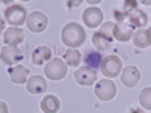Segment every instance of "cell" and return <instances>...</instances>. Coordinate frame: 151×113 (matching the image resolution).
Listing matches in <instances>:
<instances>
[{
  "label": "cell",
  "mask_w": 151,
  "mask_h": 113,
  "mask_svg": "<svg viewBox=\"0 0 151 113\" xmlns=\"http://www.w3.org/2000/svg\"><path fill=\"white\" fill-rule=\"evenodd\" d=\"M92 44L95 45L97 50H100V51H104V50H107V48L110 47V41L107 39V38H104L100 32L94 33V36H92Z\"/></svg>",
  "instance_id": "obj_21"
},
{
  "label": "cell",
  "mask_w": 151,
  "mask_h": 113,
  "mask_svg": "<svg viewBox=\"0 0 151 113\" xmlns=\"http://www.w3.org/2000/svg\"><path fill=\"white\" fill-rule=\"evenodd\" d=\"M144 113H145V112H144Z\"/></svg>",
  "instance_id": "obj_30"
},
{
  "label": "cell",
  "mask_w": 151,
  "mask_h": 113,
  "mask_svg": "<svg viewBox=\"0 0 151 113\" xmlns=\"http://www.w3.org/2000/svg\"><path fill=\"white\" fill-rule=\"evenodd\" d=\"M9 77L12 83H17V84H23V83H27L29 79V69L24 68L23 65H15L9 69Z\"/></svg>",
  "instance_id": "obj_15"
},
{
  "label": "cell",
  "mask_w": 151,
  "mask_h": 113,
  "mask_svg": "<svg viewBox=\"0 0 151 113\" xmlns=\"http://www.w3.org/2000/svg\"><path fill=\"white\" fill-rule=\"evenodd\" d=\"M26 24H27V27H29L30 32L41 33V32L45 30L47 24H48V20H47L45 14H42V12H40V11H35V12H32V14L27 17Z\"/></svg>",
  "instance_id": "obj_6"
},
{
  "label": "cell",
  "mask_w": 151,
  "mask_h": 113,
  "mask_svg": "<svg viewBox=\"0 0 151 113\" xmlns=\"http://www.w3.org/2000/svg\"><path fill=\"white\" fill-rule=\"evenodd\" d=\"M95 95L101 101H110L116 95V84L110 79H104L95 84Z\"/></svg>",
  "instance_id": "obj_5"
},
{
  "label": "cell",
  "mask_w": 151,
  "mask_h": 113,
  "mask_svg": "<svg viewBox=\"0 0 151 113\" xmlns=\"http://www.w3.org/2000/svg\"><path fill=\"white\" fill-rule=\"evenodd\" d=\"M52 60V50H50L48 47L45 45H40V47H36L33 50V53H32V62L35 65L38 67H42L45 65L47 62Z\"/></svg>",
  "instance_id": "obj_12"
},
{
  "label": "cell",
  "mask_w": 151,
  "mask_h": 113,
  "mask_svg": "<svg viewBox=\"0 0 151 113\" xmlns=\"http://www.w3.org/2000/svg\"><path fill=\"white\" fill-rule=\"evenodd\" d=\"M27 17L26 8L21 5H11L5 11V18L11 26H21L24 21H27Z\"/></svg>",
  "instance_id": "obj_3"
},
{
  "label": "cell",
  "mask_w": 151,
  "mask_h": 113,
  "mask_svg": "<svg viewBox=\"0 0 151 113\" xmlns=\"http://www.w3.org/2000/svg\"><path fill=\"white\" fill-rule=\"evenodd\" d=\"M85 65L86 67H89V68H98V67H101V62H103V56L101 53H98V51H94V50H88V51L85 53Z\"/></svg>",
  "instance_id": "obj_19"
},
{
  "label": "cell",
  "mask_w": 151,
  "mask_h": 113,
  "mask_svg": "<svg viewBox=\"0 0 151 113\" xmlns=\"http://www.w3.org/2000/svg\"><path fill=\"white\" fill-rule=\"evenodd\" d=\"M133 44L136 48H147L151 45V32L150 29H137L133 33Z\"/></svg>",
  "instance_id": "obj_14"
},
{
  "label": "cell",
  "mask_w": 151,
  "mask_h": 113,
  "mask_svg": "<svg viewBox=\"0 0 151 113\" xmlns=\"http://www.w3.org/2000/svg\"><path fill=\"white\" fill-rule=\"evenodd\" d=\"M129 21H130V26L132 27H144L145 24L148 23V17L144 11L141 9H134L129 14Z\"/></svg>",
  "instance_id": "obj_18"
},
{
  "label": "cell",
  "mask_w": 151,
  "mask_h": 113,
  "mask_svg": "<svg viewBox=\"0 0 151 113\" xmlns=\"http://www.w3.org/2000/svg\"><path fill=\"white\" fill-rule=\"evenodd\" d=\"M3 41L8 45L17 47L18 44H21L24 41V32L20 27H11L6 29V32H3Z\"/></svg>",
  "instance_id": "obj_11"
},
{
  "label": "cell",
  "mask_w": 151,
  "mask_h": 113,
  "mask_svg": "<svg viewBox=\"0 0 151 113\" xmlns=\"http://www.w3.org/2000/svg\"><path fill=\"white\" fill-rule=\"evenodd\" d=\"M41 109L44 113H58L60 109V101L55 95H47L41 101Z\"/></svg>",
  "instance_id": "obj_17"
},
{
  "label": "cell",
  "mask_w": 151,
  "mask_h": 113,
  "mask_svg": "<svg viewBox=\"0 0 151 113\" xmlns=\"http://www.w3.org/2000/svg\"><path fill=\"white\" fill-rule=\"evenodd\" d=\"M80 59H82V56H80V53H79V50H74V48L67 50V53L64 54L65 64L70 65V67H77L79 62H80Z\"/></svg>",
  "instance_id": "obj_20"
},
{
  "label": "cell",
  "mask_w": 151,
  "mask_h": 113,
  "mask_svg": "<svg viewBox=\"0 0 151 113\" xmlns=\"http://www.w3.org/2000/svg\"><path fill=\"white\" fill-rule=\"evenodd\" d=\"M26 89L33 95H40L44 91H47V82H45L44 77H41V75H33V77H30L27 80Z\"/></svg>",
  "instance_id": "obj_13"
},
{
  "label": "cell",
  "mask_w": 151,
  "mask_h": 113,
  "mask_svg": "<svg viewBox=\"0 0 151 113\" xmlns=\"http://www.w3.org/2000/svg\"><path fill=\"white\" fill-rule=\"evenodd\" d=\"M139 80H141V71L136 67H127L121 74V82L127 87L136 86L137 83H139Z\"/></svg>",
  "instance_id": "obj_10"
},
{
  "label": "cell",
  "mask_w": 151,
  "mask_h": 113,
  "mask_svg": "<svg viewBox=\"0 0 151 113\" xmlns=\"http://www.w3.org/2000/svg\"><path fill=\"white\" fill-rule=\"evenodd\" d=\"M2 113H8V107L5 103H2Z\"/></svg>",
  "instance_id": "obj_28"
},
{
  "label": "cell",
  "mask_w": 151,
  "mask_h": 113,
  "mask_svg": "<svg viewBox=\"0 0 151 113\" xmlns=\"http://www.w3.org/2000/svg\"><path fill=\"white\" fill-rule=\"evenodd\" d=\"M44 72L48 79L52 80H62L67 75V64L65 60H62L59 57H55L50 62H47L44 67Z\"/></svg>",
  "instance_id": "obj_2"
},
{
  "label": "cell",
  "mask_w": 151,
  "mask_h": 113,
  "mask_svg": "<svg viewBox=\"0 0 151 113\" xmlns=\"http://www.w3.org/2000/svg\"><path fill=\"white\" fill-rule=\"evenodd\" d=\"M101 71L103 75L107 79H113V77H118L121 69H122V62L118 56H106L101 62Z\"/></svg>",
  "instance_id": "obj_4"
},
{
  "label": "cell",
  "mask_w": 151,
  "mask_h": 113,
  "mask_svg": "<svg viewBox=\"0 0 151 113\" xmlns=\"http://www.w3.org/2000/svg\"><path fill=\"white\" fill-rule=\"evenodd\" d=\"M2 60L6 65H17L18 62L23 59V51L18 47H12V45H6L2 48Z\"/></svg>",
  "instance_id": "obj_8"
},
{
  "label": "cell",
  "mask_w": 151,
  "mask_h": 113,
  "mask_svg": "<svg viewBox=\"0 0 151 113\" xmlns=\"http://www.w3.org/2000/svg\"><path fill=\"white\" fill-rule=\"evenodd\" d=\"M85 39H86L85 29L77 23H68L62 29V42L71 48L80 47L85 42Z\"/></svg>",
  "instance_id": "obj_1"
},
{
  "label": "cell",
  "mask_w": 151,
  "mask_h": 113,
  "mask_svg": "<svg viewBox=\"0 0 151 113\" xmlns=\"http://www.w3.org/2000/svg\"><path fill=\"white\" fill-rule=\"evenodd\" d=\"M150 32H151V29H150Z\"/></svg>",
  "instance_id": "obj_29"
},
{
  "label": "cell",
  "mask_w": 151,
  "mask_h": 113,
  "mask_svg": "<svg viewBox=\"0 0 151 113\" xmlns=\"http://www.w3.org/2000/svg\"><path fill=\"white\" fill-rule=\"evenodd\" d=\"M113 15H115V18L118 20V23H124L125 18H129V12L125 11L124 8L122 9H115L113 11Z\"/></svg>",
  "instance_id": "obj_24"
},
{
  "label": "cell",
  "mask_w": 151,
  "mask_h": 113,
  "mask_svg": "<svg viewBox=\"0 0 151 113\" xmlns=\"http://www.w3.org/2000/svg\"><path fill=\"white\" fill-rule=\"evenodd\" d=\"M133 38V27L127 23H118L115 26V39L119 42H127Z\"/></svg>",
  "instance_id": "obj_16"
},
{
  "label": "cell",
  "mask_w": 151,
  "mask_h": 113,
  "mask_svg": "<svg viewBox=\"0 0 151 113\" xmlns=\"http://www.w3.org/2000/svg\"><path fill=\"white\" fill-rule=\"evenodd\" d=\"M137 5H139V3H137L136 0H125V2H124V9L130 14L132 11L137 9Z\"/></svg>",
  "instance_id": "obj_25"
},
{
  "label": "cell",
  "mask_w": 151,
  "mask_h": 113,
  "mask_svg": "<svg viewBox=\"0 0 151 113\" xmlns=\"http://www.w3.org/2000/svg\"><path fill=\"white\" fill-rule=\"evenodd\" d=\"M130 113H144V110L139 109V107H133V109L130 110Z\"/></svg>",
  "instance_id": "obj_26"
},
{
  "label": "cell",
  "mask_w": 151,
  "mask_h": 113,
  "mask_svg": "<svg viewBox=\"0 0 151 113\" xmlns=\"http://www.w3.org/2000/svg\"><path fill=\"white\" fill-rule=\"evenodd\" d=\"M115 26H116V24H113L112 21H107V23H104L101 26L100 33H101L104 38H107L109 41H112L113 38H115Z\"/></svg>",
  "instance_id": "obj_23"
},
{
  "label": "cell",
  "mask_w": 151,
  "mask_h": 113,
  "mask_svg": "<svg viewBox=\"0 0 151 113\" xmlns=\"http://www.w3.org/2000/svg\"><path fill=\"white\" fill-rule=\"evenodd\" d=\"M103 21V12L100 8H88L83 12V23L88 27H97Z\"/></svg>",
  "instance_id": "obj_9"
},
{
  "label": "cell",
  "mask_w": 151,
  "mask_h": 113,
  "mask_svg": "<svg viewBox=\"0 0 151 113\" xmlns=\"http://www.w3.org/2000/svg\"><path fill=\"white\" fill-rule=\"evenodd\" d=\"M139 103H141L142 109L151 110V87L142 89V92L139 94Z\"/></svg>",
  "instance_id": "obj_22"
},
{
  "label": "cell",
  "mask_w": 151,
  "mask_h": 113,
  "mask_svg": "<svg viewBox=\"0 0 151 113\" xmlns=\"http://www.w3.org/2000/svg\"><path fill=\"white\" fill-rule=\"evenodd\" d=\"M77 5H80V0H79V2H68V6L70 8H74V6H77Z\"/></svg>",
  "instance_id": "obj_27"
},
{
  "label": "cell",
  "mask_w": 151,
  "mask_h": 113,
  "mask_svg": "<svg viewBox=\"0 0 151 113\" xmlns=\"http://www.w3.org/2000/svg\"><path fill=\"white\" fill-rule=\"evenodd\" d=\"M74 79L82 86H91L97 82V72L94 68L89 67H82L74 72Z\"/></svg>",
  "instance_id": "obj_7"
}]
</instances>
